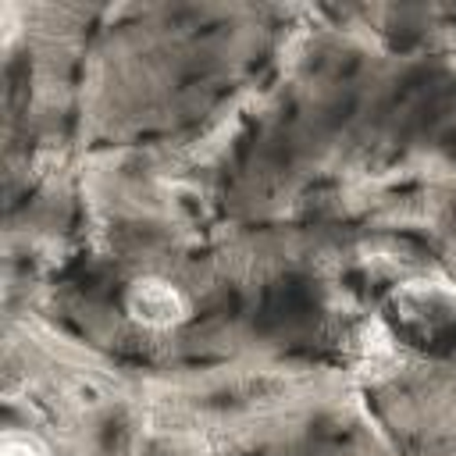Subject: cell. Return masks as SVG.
I'll return each instance as SVG.
<instances>
[{"instance_id": "2", "label": "cell", "mask_w": 456, "mask_h": 456, "mask_svg": "<svg viewBox=\"0 0 456 456\" xmlns=\"http://www.w3.org/2000/svg\"><path fill=\"white\" fill-rule=\"evenodd\" d=\"M125 317L142 331H175L189 321V296L164 274H135L121 292Z\"/></svg>"}, {"instance_id": "3", "label": "cell", "mask_w": 456, "mask_h": 456, "mask_svg": "<svg viewBox=\"0 0 456 456\" xmlns=\"http://www.w3.org/2000/svg\"><path fill=\"white\" fill-rule=\"evenodd\" d=\"M0 456H39L25 438H7L4 442V449H0Z\"/></svg>"}, {"instance_id": "1", "label": "cell", "mask_w": 456, "mask_h": 456, "mask_svg": "<svg viewBox=\"0 0 456 456\" xmlns=\"http://www.w3.org/2000/svg\"><path fill=\"white\" fill-rule=\"evenodd\" d=\"M381 338L428 367H456V289L435 278L399 281L378 306Z\"/></svg>"}]
</instances>
